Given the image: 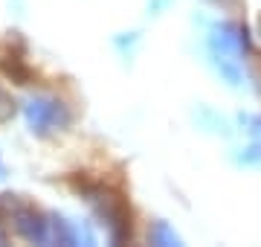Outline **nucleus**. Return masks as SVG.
I'll use <instances>...</instances> for the list:
<instances>
[{"label": "nucleus", "instance_id": "f03ea898", "mask_svg": "<svg viewBox=\"0 0 261 247\" xmlns=\"http://www.w3.org/2000/svg\"><path fill=\"white\" fill-rule=\"evenodd\" d=\"M75 192L90 207V212L96 215L99 227L105 230V236H108L111 244L130 241V233H134L130 207L113 186H108L102 181H75Z\"/></svg>", "mask_w": 261, "mask_h": 247}, {"label": "nucleus", "instance_id": "423d86ee", "mask_svg": "<svg viewBox=\"0 0 261 247\" xmlns=\"http://www.w3.org/2000/svg\"><path fill=\"white\" fill-rule=\"evenodd\" d=\"M49 238L53 244L61 247H93L99 241L96 230L82 218H73V215H64V212H49Z\"/></svg>", "mask_w": 261, "mask_h": 247}, {"label": "nucleus", "instance_id": "20e7f679", "mask_svg": "<svg viewBox=\"0 0 261 247\" xmlns=\"http://www.w3.org/2000/svg\"><path fill=\"white\" fill-rule=\"evenodd\" d=\"M235 131L244 137V143L232 149V163L241 169H261V114H255V111L238 114Z\"/></svg>", "mask_w": 261, "mask_h": 247}, {"label": "nucleus", "instance_id": "39448f33", "mask_svg": "<svg viewBox=\"0 0 261 247\" xmlns=\"http://www.w3.org/2000/svg\"><path fill=\"white\" fill-rule=\"evenodd\" d=\"M12 233L29 244H41L49 247L53 238H49V212L32 207L27 201H18L15 209H12Z\"/></svg>", "mask_w": 261, "mask_h": 247}, {"label": "nucleus", "instance_id": "4468645a", "mask_svg": "<svg viewBox=\"0 0 261 247\" xmlns=\"http://www.w3.org/2000/svg\"><path fill=\"white\" fill-rule=\"evenodd\" d=\"M9 9L18 15V18H23V12H27V3L23 0H9Z\"/></svg>", "mask_w": 261, "mask_h": 247}, {"label": "nucleus", "instance_id": "7ed1b4c3", "mask_svg": "<svg viewBox=\"0 0 261 247\" xmlns=\"http://www.w3.org/2000/svg\"><path fill=\"white\" fill-rule=\"evenodd\" d=\"M20 116L27 131L35 140H49L58 134L70 131L73 125V108L64 96L53 93V90H32V93L20 102Z\"/></svg>", "mask_w": 261, "mask_h": 247}, {"label": "nucleus", "instance_id": "ddd939ff", "mask_svg": "<svg viewBox=\"0 0 261 247\" xmlns=\"http://www.w3.org/2000/svg\"><path fill=\"white\" fill-rule=\"evenodd\" d=\"M12 114H15V105H12L9 96L0 90V122H6V119H9Z\"/></svg>", "mask_w": 261, "mask_h": 247}, {"label": "nucleus", "instance_id": "1a4fd4ad", "mask_svg": "<svg viewBox=\"0 0 261 247\" xmlns=\"http://www.w3.org/2000/svg\"><path fill=\"white\" fill-rule=\"evenodd\" d=\"M148 244H154V247H180L183 244V236H180L166 218H157V221H151V227H148Z\"/></svg>", "mask_w": 261, "mask_h": 247}, {"label": "nucleus", "instance_id": "9d476101", "mask_svg": "<svg viewBox=\"0 0 261 247\" xmlns=\"http://www.w3.org/2000/svg\"><path fill=\"white\" fill-rule=\"evenodd\" d=\"M3 73H6L15 85H29V79H32V70H29L27 58L18 56V53H6V56H3Z\"/></svg>", "mask_w": 261, "mask_h": 247}, {"label": "nucleus", "instance_id": "f257e3e1", "mask_svg": "<svg viewBox=\"0 0 261 247\" xmlns=\"http://www.w3.org/2000/svg\"><path fill=\"white\" fill-rule=\"evenodd\" d=\"M250 32L235 20H212L203 32V56L212 73L226 87L244 90L250 85L247 79V58H250Z\"/></svg>", "mask_w": 261, "mask_h": 247}, {"label": "nucleus", "instance_id": "9b49d317", "mask_svg": "<svg viewBox=\"0 0 261 247\" xmlns=\"http://www.w3.org/2000/svg\"><path fill=\"white\" fill-rule=\"evenodd\" d=\"M18 201V195H0V244H6L12 236V209Z\"/></svg>", "mask_w": 261, "mask_h": 247}, {"label": "nucleus", "instance_id": "f8f14e48", "mask_svg": "<svg viewBox=\"0 0 261 247\" xmlns=\"http://www.w3.org/2000/svg\"><path fill=\"white\" fill-rule=\"evenodd\" d=\"M174 3H177V0H145V18H151V20L163 18Z\"/></svg>", "mask_w": 261, "mask_h": 247}, {"label": "nucleus", "instance_id": "2eb2a0df", "mask_svg": "<svg viewBox=\"0 0 261 247\" xmlns=\"http://www.w3.org/2000/svg\"><path fill=\"white\" fill-rule=\"evenodd\" d=\"M9 178V166H6V157H3V145H0V183Z\"/></svg>", "mask_w": 261, "mask_h": 247}, {"label": "nucleus", "instance_id": "0eeeda50", "mask_svg": "<svg viewBox=\"0 0 261 247\" xmlns=\"http://www.w3.org/2000/svg\"><path fill=\"white\" fill-rule=\"evenodd\" d=\"M192 119H195L197 131L212 134V137H232L235 134V122H229L212 105H197L195 111H192Z\"/></svg>", "mask_w": 261, "mask_h": 247}, {"label": "nucleus", "instance_id": "6e6552de", "mask_svg": "<svg viewBox=\"0 0 261 247\" xmlns=\"http://www.w3.org/2000/svg\"><path fill=\"white\" fill-rule=\"evenodd\" d=\"M111 47L125 64H134V58H137V53H140V47H142V32L140 29H122V32H113Z\"/></svg>", "mask_w": 261, "mask_h": 247}]
</instances>
